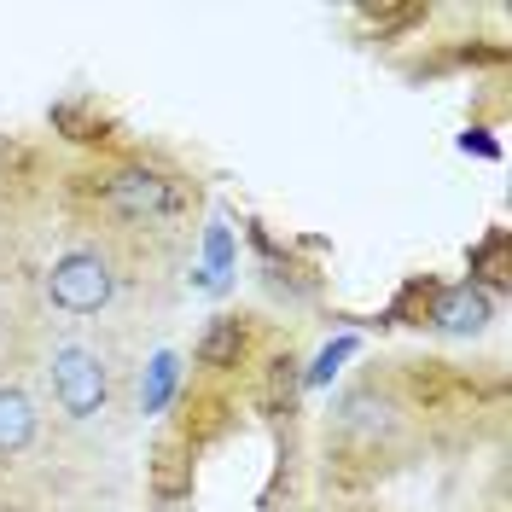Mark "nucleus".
Instances as JSON below:
<instances>
[{
  "label": "nucleus",
  "mask_w": 512,
  "mask_h": 512,
  "mask_svg": "<svg viewBox=\"0 0 512 512\" xmlns=\"http://www.w3.org/2000/svg\"><path fill=\"white\" fill-rule=\"evenodd\" d=\"M117 297V274L99 251H64L47 268V303L59 315H99Z\"/></svg>",
  "instance_id": "obj_2"
},
{
  "label": "nucleus",
  "mask_w": 512,
  "mask_h": 512,
  "mask_svg": "<svg viewBox=\"0 0 512 512\" xmlns=\"http://www.w3.org/2000/svg\"><path fill=\"white\" fill-rule=\"evenodd\" d=\"M437 326H443V332H483V326H489V297H483L478 286L443 291V303H437Z\"/></svg>",
  "instance_id": "obj_5"
},
{
  "label": "nucleus",
  "mask_w": 512,
  "mask_h": 512,
  "mask_svg": "<svg viewBox=\"0 0 512 512\" xmlns=\"http://www.w3.org/2000/svg\"><path fill=\"white\" fill-rule=\"evenodd\" d=\"M105 204H111L123 222L158 227V222H169V216L181 210V192H175V181H163V175H152V169H123V175H111Z\"/></svg>",
  "instance_id": "obj_3"
},
{
  "label": "nucleus",
  "mask_w": 512,
  "mask_h": 512,
  "mask_svg": "<svg viewBox=\"0 0 512 512\" xmlns=\"http://www.w3.org/2000/svg\"><path fill=\"white\" fill-rule=\"evenodd\" d=\"M35 425H41V414H35L30 390H18V384H0V460L24 454V448L35 443Z\"/></svg>",
  "instance_id": "obj_4"
},
{
  "label": "nucleus",
  "mask_w": 512,
  "mask_h": 512,
  "mask_svg": "<svg viewBox=\"0 0 512 512\" xmlns=\"http://www.w3.org/2000/svg\"><path fill=\"white\" fill-rule=\"evenodd\" d=\"M239 344H245V338H239V320H216V326L198 338V361H204V367H227V361L239 355Z\"/></svg>",
  "instance_id": "obj_6"
},
{
  "label": "nucleus",
  "mask_w": 512,
  "mask_h": 512,
  "mask_svg": "<svg viewBox=\"0 0 512 512\" xmlns=\"http://www.w3.org/2000/svg\"><path fill=\"white\" fill-rule=\"evenodd\" d=\"M47 384H53V402H59L64 419H94L111 402V367L88 344H53V355H47Z\"/></svg>",
  "instance_id": "obj_1"
}]
</instances>
